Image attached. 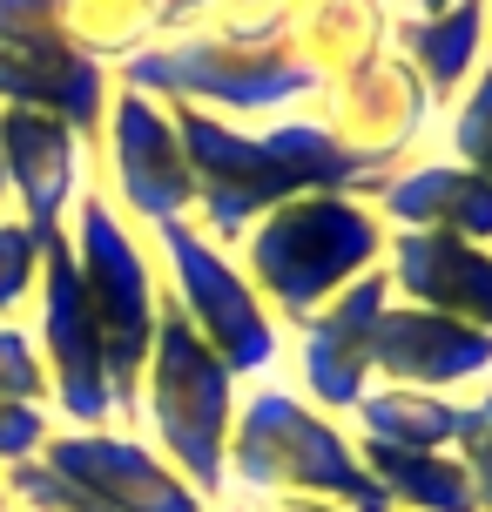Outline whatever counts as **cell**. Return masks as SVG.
<instances>
[{
  "label": "cell",
  "mask_w": 492,
  "mask_h": 512,
  "mask_svg": "<svg viewBox=\"0 0 492 512\" xmlns=\"http://www.w3.org/2000/svg\"><path fill=\"white\" fill-rule=\"evenodd\" d=\"M41 290V236L21 216H0V324H27Z\"/></svg>",
  "instance_id": "obj_23"
},
{
  "label": "cell",
  "mask_w": 492,
  "mask_h": 512,
  "mask_svg": "<svg viewBox=\"0 0 492 512\" xmlns=\"http://www.w3.org/2000/svg\"><path fill=\"white\" fill-rule=\"evenodd\" d=\"M216 512H230V506H216Z\"/></svg>",
  "instance_id": "obj_34"
},
{
  "label": "cell",
  "mask_w": 492,
  "mask_h": 512,
  "mask_svg": "<svg viewBox=\"0 0 492 512\" xmlns=\"http://www.w3.org/2000/svg\"><path fill=\"white\" fill-rule=\"evenodd\" d=\"M0 398L7 405H48V371L27 324H0Z\"/></svg>",
  "instance_id": "obj_27"
},
{
  "label": "cell",
  "mask_w": 492,
  "mask_h": 512,
  "mask_svg": "<svg viewBox=\"0 0 492 512\" xmlns=\"http://www.w3.org/2000/svg\"><path fill=\"white\" fill-rule=\"evenodd\" d=\"M344 425H351V438L391 445V452H452V438H459V398L412 391V384H371Z\"/></svg>",
  "instance_id": "obj_20"
},
{
  "label": "cell",
  "mask_w": 492,
  "mask_h": 512,
  "mask_svg": "<svg viewBox=\"0 0 492 512\" xmlns=\"http://www.w3.org/2000/svg\"><path fill=\"white\" fill-rule=\"evenodd\" d=\"M41 459L68 472L81 492H95L108 512H216L135 425H102V432L54 425Z\"/></svg>",
  "instance_id": "obj_12"
},
{
  "label": "cell",
  "mask_w": 492,
  "mask_h": 512,
  "mask_svg": "<svg viewBox=\"0 0 492 512\" xmlns=\"http://www.w3.org/2000/svg\"><path fill=\"white\" fill-rule=\"evenodd\" d=\"M391 310V277L385 263L358 277L351 290H337L324 310H311L304 324H290L284 344H290V391L311 398L324 418H351L358 398L371 391V331L378 317Z\"/></svg>",
  "instance_id": "obj_11"
},
{
  "label": "cell",
  "mask_w": 492,
  "mask_h": 512,
  "mask_svg": "<svg viewBox=\"0 0 492 512\" xmlns=\"http://www.w3.org/2000/svg\"><path fill=\"white\" fill-rule=\"evenodd\" d=\"M129 88L156 95L162 108H203L223 122H284L297 108H311L317 81L290 61L284 21L277 27H189L169 34L149 54H135L122 68Z\"/></svg>",
  "instance_id": "obj_4"
},
{
  "label": "cell",
  "mask_w": 492,
  "mask_h": 512,
  "mask_svg": "<svg viewBox=\"0 0 492 512\" xmlns=\"http://www.w3.org/2000/svg\"><path fill=\"white\" fill-rule=\"evenodd\" d=\"M452 0H385V14L391 21H418V14H445Z\"/></svg>",
  "instance_id": "obj_31"
},
{
  "label": "cell",
  "mask_w": 492,
  "mask_h": 512,
  "mask_svg": "<svg viewBox=\"0 0 492 512\" xmlns=\"http://www.w3.org/2000/svg\"><path fill=\"white\" fill-rule=\"evenodd\" d=\"M358 459L378 479L391 512H479L466 465L452 452H391V445H364L358 438Z\"/></svg>",
  "instance_id": "obj_21"
},
{
  "label": "cell",
  "mask_w": 492,
  "mask_h": 512,
  "mask_svg": "<svg viewBox=\"0 0 492 512\" xmlns=\"http://www.w3.org/2000/svg\"><path fill=\"white\" fill-rule=\"evenodd\" d=\"M0 216H14V189H7V149H0Z\"/></svg>",
  "instance_id": "obj_32"
},
{
  "label": "cell",
  "mask_w": 492,
  "mask_h": 512,
  "mask_svg": "<svg viewBox=\"0 0 492 512\" xmlns=\"http://www.w3.org/2000/svg\"><path fill=\"white\" fill-rule=\"evenodd\" d=\"M0 512H7V486H0Z\"/></svg>",
  "instance_id": "obj_33"
},
{
  "label": "cell",
  "mask_w": 492,
  "mask_h": 512,
  "mask_svg": "<svg viewBox=\"0 0 492 512\" xmlns=\"http://www.w3.org/2000/svg\"><path fill=\"white\" fill-rule=\"evenodd\" d=\"M230 512H344L331 499H297V492H263V499H223Z\"/></svg>",
  "instance_id": "obj_30"
},
{
  "label": "cell",
  "mask_w": 492,
  "mask_h": 512,
  "mask_svg": "<svg viewBox=\"0 0 492 512\" xmlns=\"http://www.w3.org/2000/svg\"><path fill=\"white\" fill-rule=\"evenodd\" d=\"M371 378L439 391V398L479 391V384H492V331H472V324L445 317V310L391 297V310L371 331Z\"/></svg>",
  "instance_id": "obj_14"
},
{
  "label": "cell",
  "mask_w": 492,
  "mask_h": 512,
  "mask_svg": "<svg viewBox=\"0 0 492 512\" xmlns=\"http://www.w3.org/2000/svg\"><path fill=\"white\" fill-rule=\"evenodd\" d=\"M486 61H492V54H486Z\"/></svg>",
  "instance_id": "obj_36"
},
{
  "label": "cell",
  "mask_w": 492,
  "mask_h": 512,
  "mask_svg": "<svg viewBox=\"0 0 492 512\" xmlns=\"http://www.w3.org/2000/svg\"><path fill=\"white\" fill-rule=\"evenodd\" d=\"M27 331H34V351H41V371H48L54 425H75V432L122 425L115 418L108 358H102V331H95V310L81 297L75 243L68 236L41 243V290H34V324Z\"/></svg>",
  "instance_id": "obj_8"
},
{
  "label": "cell",
  "mask_w": 492,
  "mask_h": 512,
  "mask_svg": "<svg viewBox=\"0 0 492 512\" xmlns=\"http://www.w3.org/2000/svg\"><path fill=\"white\" fill-rule=\"evenodd\" d=\"M385 277L398 304H425V310H445V317L472 324V331H492V243L391 230Z\"/></svg>",
  "instance_id": "obj_16"
},
{
  "label": "cell",
  "mask_w": 492,
  "mask_h": 512,
  "mask_svg": "<svg viewBox=\"0 0 492 512\" xmlns=\"http://www.w3.org/2000/svg\"><path fill=\"white\" fill-rule=\"evenodd\" d=\"M149 243H156L162 297L182 310V324L203 337L243 384L270 378V371L284 364V324L263 310L250 277L236 270V256L223 250V243H209L189 216H182V223H162Z\"/></svg>",
  "instance_id": "obj_7"
},
{
  "label": "cell",
  "mask_w": 492,
  "mask_h": 512,
  "mask_svg": "<svg viewBox=\"0 0 492 512\" xmlns=\"http://www.w3.org/2000/svg\"><path fill=\"white\" fill-rule=\"evenodd\" d=\"M189 155V176H196V230L209 243L236 250L257 216H270L290 196H311V189H371V169L358 155H344L311 122V115H284V122H223L203 108H169Z\"/></svg>",
  "instance_id": "obj_1"
},
{
  "label": "cell",
  "mask_w": 492,
  "mask_h": 512,
  "mask_svg": "<svg viewBox=\"0 0 492 512\" xmlns=\"http://www.w3.org/2000/svg\"><path fill=\"white\" fill-rule=\"evenodd\" d=\"M108 95H115V75L95 68L88 54H75L68 41H0V108L61 115L68 128H81L95 142Z\"/></svg>",
  "instance_id": "obj_17"
},
{
  "label": "cell",
  "mask_w": 492,
  "mask_h": 512,
  "mask_svg": "<svg viewBox=\"0 0 492 512\" xmlns=\"http://www.w3.org/2000/svg\"><path fill=\"white\" fill-rule=\"evenodd\" d=\"M452 459L466 465L479 512H492V384H479L472 398H459V438H452Z\"/></svg>",
  "instance_id": "obj_26"
},
{
  "label": "cell",
  "mask_w": 492,
  "mask_h": 512,
  "mask_svg": "<svg viewBox=\"0 0 492 512\" xmlns=\"http://www.w3.org/2000/svg\"><path fill=\"white\" fill-rule=\"evenodd\" d=\"M385 243H391V230L371 209V196H358V189H311V196H290L270 216H257L250 236L230 256L250 277V290L263 297V310L290 331L311 310L331 304L337 290L371 277L385 263Z\"/></svg>",
  "instance_id": "obj_2"
},
{
  "label": "cell",
  "mask_w": 492,
  "mask_h": 512,
  "mask_svg": "<svg viewBox=\"0 0 492 512\" xmlns=\"http://www.w3.org/2000/svg\"><path fill=\"white\" fill-rule=\"evenodd\" d=\"M54 27H61V41L75 54H88L95 68H129L135 54H149L162 41L156 34V7L149 0H61V14H54Z\"/></svg>",
  "instance_id": "obj_22"
},
{
  "label": "cell",
  "mask_w": 492,
  "mask_h": 512,
  "mask_svg": "<svg viewBox=\"0 0 492 512\" xmlns=\"http://www.w3.org/2000/svg\"><path fill=\"white\" fill-rule=\"evenodd\" d=\"M95 149H102V176H108L102 196L122 209L142 236H156L162 223L196 216V176H189V155H182L176 115H169L156 95L115 81Z\"/></svg>",
  "instance_id": "obj_9"
},
{
  "label": "cell",
  "mask_w": 492,
  "mask_h": 512,
  "mask_svg": "<svg viewBox=\"0 0 492 512\" xmlns=\"http://www.w3.org/2000/svg\"><path fill=\"white\" fill-rule=\"evenodd\" d=\"M263 492L331 499L344 512H391L378 479L358 459L351 425L324 418L311 398H297L277 378L243 384V405L230 425V492L223 499H263Z\"/></svg>",
  "instance_id": "obj_3"
},
{
  "label": "cell",
  "mask_w": 492,
  "mask_h": 512,
  "mask_svg": "<svg viewBox=\"0 0 492 512\" xmlns=\"http://www.w3.org/2000/svg\"><path fill=\"white\" fill-rule=\"evenodd\" d=\"M149 7H156V34L169 41V34H189V27H203L216 0H149Z\"/></svg>",
  "instance_id": "obj_29"
},
{
  "label": "cell",
  "mask_w": 492,
  "mask_h": 512,
  "mask_svg": "<svg viewBox=\"0 0 492 512\" xmlns=\"http://www.w3.org/2000/svg\"><path fill=\"white\" fill-rule=\"evenodd\" d=\"M311 122L324 128L344 155H358L371 176H391V169L425 142V128H432V95H425V81L385 48V54H371L364 68L337 75L331 88H317Z\"/></svg>",
  "instance_id": "obj_10"
},
{
  "label": "cell",
  "mask_w": 492,
  "mask_h": 512,
  "mask_svg": "<svg viewBox=\"0 0 492 512\" xmlns=\"http://www.w3.org/2000/svg\"><path fill=\"white\" fill-rule=\"evenodd\" d=\"M75 243V277L81 297L95 310V331H102V358H108V384H115V418L135 425V391H142V364L156 344L162 324V270H156V243L135 230L122 209L108 203L102 189H88L75 203L68 223Z\"/></svg>",
  "instance_id": "obj_6"
},
{
  "label": "cell",
  "mask_w": 492,
  "mask_h": 512,
  "mask_svg": "<svg viewBox=\"0 0 492 512\" xmlns=\"http://www.w3.org/2000/svg\"><path fill=\"white\" fill-rule=\"evenodd\" d=\"M48 432H54L48 405H7V398H0V472L21 465V459H41Z\"/></svg>",
  "instance_id": "obj_28"
},
{
  "label": "cell",
  "mask_w": 492,
  "mask_h": 512,
  "mask_svg": "<svg viewBox=\"0 0 492 512\" xmlns=\"http://www.w3.org/2000/svg\"><path fill=\"white\" fill-rule=\"evenodd\" d=\"M371 209L385 216V230H418V236H459V243H492V182L472 176L466 162L432 155V162H398L378 176Z\"/></svg>",
  "instance_id": "obj_15"
},
{
  "label": "cell",
  "mask_w": 492,
  "mask_h": 512,
  "mask_svg": "<svg viewBox=\"0 0 492 512\" xmlns=\"http://www.w3.org/2000/svg\"><path fill=\"white\" fill-rule=\"evenodd\" d=\"M284 48L317 88H331L391 48V14L385 0H284Z\"/></svg>",
  "instance_id": "obj_19"
},
{
  "label": "cell",
  "mask_w": 492,
  "mask_h": 512,
  "mask_svg": "<svg viewBox=\"0 0 492 512\" xmlns=\"http://www.w3.org/2000/svg\"><path fill=\"white\" fill-rule=\"evenodd\" d=\"M0 486H7V506L21 512H108L95 492H81L68 472H54L48 459H21L0 472Z\"/></svg>",
  "instance_id": "obj_25"
},
{
  "label": "cell",
  "mask_w": 492,
  "mask_h": 512,
  "mask_svg": "<svg viewBox=\"0 0 492 512\" xmlns=\"http://www.w3.org/2000/svg\"><path fill=\"white\" fill-rule=\"evenodd\" d=\"M391 54L425 81L432 108H452L492 54V0H452L445 14L391 21Z\"/></svg>",
  "instance_id": "obj_18"
},
{
  "label": "cell",
  "mask_w": 492,
  "mask_h": 512,
  "mask_svg": "<svg viewBox=\"0 0 492 512\" xmlns=\"http://www.w3.org/2000/svg\"><path fill=\"white\" fill-rule=\"evenodd\" d=\"M0 149H7V189H14V216L27 230L54 243L75 223V203L88 196V135L68 128L61 115L41 108H0Z\"/></svg>",
  "instance_id": "obj_13"
},
{
  "label": "cell",
  "mask_w": 492,
  "mask_h": 512,
  "mask_svg": "<svg viewBox=\"0 0 492 512\" xmlns=\"http://www.w3.org/2000/svg\"><path fill=\"white\" fill-rule=\"evenodd\" d=\"M236 405H243V378L182 324L176 304H162L156 344H149V364H142V391H135V432L149 438L209 506H223V492H230Z\"/></svg>",
  "instance_id": "obj_5"
},
{
  "label": "cell",
  "mask_w": 492,
  "mask_h": 512,
  "mask_svg": "<svg viewBox=\"0 0 492 512\" xmlns=\"http://www.w3.org/2000/svg\"><path fill=\"white\" fill-rule=\"evenodd\" d=\"M7 512H21V506H7Z\"/></svg>",
  "instance_id": "obj_35"
},
{
  "label": "cell",
  "mask_w": 492,
  "mask_h": 512,
  "mask_svg": "<svg viewBox=\"0 0 492 512\" xmlns=\"http://www.w3.org/2000/svg\"><path fill=\"white\" fill-rule=\"evenodd\" d=\"M445 155L466 162L472 176L492 182V61L472 75V88L452 102V122H445Z\"/></svg>",
  "instance_id": "obj_24"
}]
</instances>
